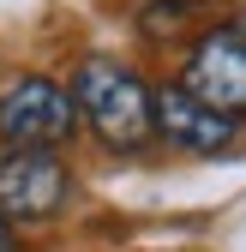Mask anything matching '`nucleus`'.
Here are the masks:
<instances>
[{
  "mask_svg": "<svg viewBox=\"0 0 246 252\" xmlns=\"http://www.w3.org/2000/svg\"><path fill=\"white\" fill-rule=\"evenodd\" d=\"M72 102H78V114L90 120V132L108 150H138L150 138V126H156V96L138 84V72H126L108 54H90L78 66Z\"/></svg>",
  "mask_w": 246,
  "mask_h": 252,
  "instance_id": "1",
  "label": "nucleus"
},
{
  "mask_svg": "<svg viewBox=\"0 0 246 252\" xmlns=\"http://www.w3.org/2000/svg\"><path fill=\"white\" fill-rule=\"evenodd\" d=\"M72 96L48 78H6L0 84V138L12 150H54L72 132Z\"/></svg>",
  "mask_w": 246,
  "mask_h": 252,
  "instance_id": "2",
  "label": "nucleus"
},
{
  "mask_svg": "<svg viewBox=\"0 0 246 252\" xmlns=\"http://www.w3.org/2000/svg\"><path fill=\"white\" fill-rule=\"evenodd\" d=\"M180 84L198 102H210L216 114L240 120L246 114V24H216L210 36H198L192 54H186V78Z\"/></svg>",
  "mask_w": 246,
  "mask_h": 252,
  "instance_id": "3",
  "label": "nucleus"
},
{
  "mask_svg": "<svg viewBox=\"0 0 246 252\" xmlns=\"http://www.w3.org/2000/svg\"><path fill=\"white\" fill-rule=\"evenodd\" d=\"M72 174L54 150H12L0 156V216H24V222H42L66 204Z\"/></svg>",
  "mask_w": 246,
  "mask_h": 252,
  "instance_id": "4",
  "label": "nucleus"
},
{
  "mask_svg": "<svg viewBox=\"0 0 246 252\" xmlns=\"http://www.w3.org/2000/svg\"><path fill=\"white\" fill-rule=\"evenodd\" d=\"M156 132L168 144H180V150H192V156H216V150L234 144L240 126L228 114H216L210 102H198L186 84H162L156 90Z\"/></svg>",
  "mask_w": 246,
  "mask_h": 252,
  "instance_id": "5",
  "label": "nucleus"
},
{
  "mask_svg": "<svg viewBox=\"0 0 246 252\" xmlns=\"http://www.w3.org/2000/svg\"><path fill=\"white\" fill-rule=\"evenodd\" d=\"M0 252H12V222L0 216Z\"/></svg>",
  "mask_w": 246,
  "mask_h": 252,
  "instance_id": "6",
  "label": "nucleus"
}]
</instances>
